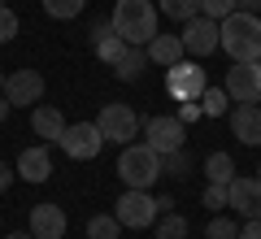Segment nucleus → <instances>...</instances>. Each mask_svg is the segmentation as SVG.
Masks as SVG:
<instances>
[{
    "label": "nucleus",
    "mask_w": 261,
    "mask_h": 239,
    "mask_svg": "<svg viewBox=\"0 0 261 239\" xmlns=\"http://www.w3.org/2000/svg\"><path fill=\"white\" fill-rule=\"evenodd\" d=\"M13 178H18V170L0 161V192H9V187H13Z\"/></svg>",
    "instance_id": "obj_32"
},
{
    "label": "nucleus",
    "mask_w": 261,
    "mask_h": 239,
    "mask_svg": "<svg viewBox=\"0 0 261 239\" xmlns=\"http://www.w3.org/2000/svg\"><path fill=\"white\" fill-rule=\"evenodd\" d=\"M183 48H187V57H209V52H218V22L214 18H205V13H196L192 22H183Z\"/></svg>",
    "instance_id": "obj_11"
},
{
    "label": "nucleus",
    "mask_w": 261,
    "mask_h": 239,
    "mask_svg": "<svg viewBox=\"0 0 261 239\" xmlns=\"http://www.w3.org/2000/svg\"><path fill=\"white\" fill-rule=\"evenodd\" d=\"M205 178H209V183H231V178H235V161H231V156H226V152H209L205 156Z\"/></svg>",
    "instance_id": "obj_19"
},
{
    "label": "nucleus",
    "mask_w": 261,
    "mask_h": 239,
    "mask_svg": "<svg viewBox=\"0 0 261 239\" xmlns=\"http://www.w3.org/2000/svg\"><path fill=\"white\" fill-rule=\"evenodd\" d=\"M222 87L235 104H261V61H231Z\"/></svg>",
    "instance_id": "obj_7"
},
{
    "label": "nucleus",
    "mask_w": 261,
    "mask_h": 239,
    "mask_svg": "<svg viewBox=\"0 0 261 239\" xmlns=\"http://www.w3.org/2000/svg\"><path fill=\"white\" fill-rule=\"evenodd\" d=\"M18 178H27V183H48V174H53V156H48V148H22L18 156Z\"/></svg>",
    "instance_id": "obj_15"
},
{
    "label": "nucleus",
    "mask_w": 261,
    "mask_h": 239,
    "mask_svg": "<svg viewBox=\"0 0 261 239\" xmlns=\"http://www.w3.org/2000/svg\"><path fill=\"white\" fill-rule=\"evenodd\" d=\"M109 26L130 48H148V39L157 35V5L152 0H118L109 13Z\"/></svg>",
    "instance_id": "obj_2"
},
{
    "label": "nucleus",
    "mask_w": 261,
    "mask_h": 239,
    "mask_svg": "<svg viewBox=\"0 0 261 239\" xmlns=\"http://www.w3.org/2000/svg\"><path fill=\"white\" fill-rule=\"evenodd\" d=\"M235 9L240 13H261V0H235Z\"/></svg>",
    "instance_id": "obj_33"
},
{
    "label": "nucleus",
    "mask_w": 261,
    "mask_h": 239,
    "mask_svg": "<svg viewBox=\"0 0 261 239\" xmlns=\"http://www.w3.org/2000/svg\"><path fill=\"white\" fill-rule=\"evenodd\" d=\"M257 178H261V166H257Z\"/></svg>",
    "instance_id": "obj_37"
},
{
    "label": "nucleus",
    "mask_w": 261,
    "mask_h": 239,
    "mask_svg": "<svg viewBox=\"0 0 261 239\" xmlns=\"http://www.w3.org/2000/svg\"><path fill=\"white\" fill-rule=\"evenodd\" d=\"M205 209H226V187L222 183H209L205 187Z\"/></svg>",
    "instance_id": "obj_29"
},
{
    "label": "nucleus",
    "mask_w": 261,
    "mask_h": 239,
    "mask_svg": "<svg viewBox=\"0 0 261 239\" xmlns=\"http://www.w3.org/2000/svg\"><path fill=\"white\" fill-rule=\"evenodd\" d=\"M44 74L39 70H13L9 78H5V100L13 104V109H27V104H39L44 100Z\"/></svg>",
    "instance_id": "obj_10"
},
{
    "label": "nucleus",
    "mask_w": 261,
    "mask_h": 239,
    "mask_svg": "<svg viewBox=\"0 0 261 239\" xmlns=\"http://www.w3.org/2000/svg\"><path fill=\"white\" fill-rule=\"evenodd\" d=\"M113 218H118L122 226H130V230H144V226H157L161 209H157V200H152L148 192L126 187V192L118 196V204H113Z\"/></svg>",
    "instance_id": "obj_5"
},
{
    "label": "nucleus",
    "mask_w": 261,
    "mask_h": 239,
    "mask_svg": "<svg viewBox=\"0 0 261 239\" xmlns=\"http://www.w3.org/2000/svg\"><path fill=\"white\" fill-rule=\"evenodd\" d=\"M0 5H5V0H0Z\"/></svg>",
    "instance_id": "obj_38"
},
{
    "label": "nucleus",
    "mask_w": 261,
    "mask_h": 239,
    "mask_svg": "<svg viewBox=\"0 0 261 239\" xmlns=\"http://www.w3.org/2000/svg\"><path fill=\"white\" fill-rule=\"evenodd\" d=\"M240 239H261V218H248L240 226Z\"/></svg>",
    "instance_id": "obj_31"
},
{
    "label": "nucleus",
    "mask_w": 261,
    "mask_h": 239,
    "mask_svg": "<svg viewBox=\"0 0 261 239\" xmlns=\"http://www.w3.org/2000/svg\"><path fill=\"white\" fill-rule=\"evenodd\" d=\"M144 70H148V52H144V48H126V52L118 57V65H113V74H118L122 83L144 78Z\"/></svg>",
    "instance_id": "obj_18"
},
{
    "label": "nucleus",
    "mask_w": 261,
    "mask_h": 239,
    "mask_svg": "<svg viewBox=\"0 0 261 239\" xmlns=\"http://www.w3.org/2000/svg\"><path fill=\"white\" fill-rule=\"evenodd\" d=\"M161 174H170V178H187V174H192V152H187V148L166 152V156H161Z\"/></svg>",
    "instance_id": "obj_24"
},
{
    "label": "nucleus",
    "mask_w": 261,
    "mask_h": 239,
    "mask_svg": "<svg viewBox=\"0 0 261 239\" xmlns=\"http://www.w3.org/2000/svg\"><path fill=\"white\" fill-rule=\"evenodd\" d=\"M83 5H87V0H44V13H48V18L70 22V18H79V13H83Z\"/></svg>",
    "instance_id": "obj_25"
},
{
    "label": "nucleus",
    "mask_w": 261,
    "mask_h": 239,
    "mask_svg": "<svg viewBox=\"0 0 261 239\" xmlns=\"http://www.w3.org/2000/svg\"><path fill=\"white\" fill-rule=\"evenodd\" d=\"M157 239H187V218L183 213H161L157 218Z\"/></svg>",
    "instance_id": "obj_23"
},
{
    "label": "nucleus",
    "mask_w": 261,
    "mask_h": 239,
    "mask_svg": "<svg viewBox=\"0 0 261 239\" xmlns=\"http://www.w3.org/2000/svg\"><path fill=\"white\" fill-rule=\"evenodd\" d=\"M122 235V222L113 218V213H96V218H87V239H118Z\"/></svg>",
    "instance_id": "obj_21"
},
{
    "label": "nucleus",
    "mask_w": 261,
    "mask_h": 239,
    "mask_svg": "<svg viewBox=\"0 0 261 239\" xmlns=\"http://www.w3.org/2000/svg\"><path fill=\"white\" fill-rule=\"evenodd\" d=\"M144 144L152 148V152H178V148L187 144V126L178 118H148L144 122Z\"/></svg>",
    "instance_id": "obj_9"
},
{
    "label": "nucleus",
    "mask_w": 261,
    "mask_h": 239,
    "mask_svg": "<svg viewBox=\"0 0 261 239\" xmlns=\"http://www.w3.org/2000/svg\"><path fill=\"white\" fill-rule=\"evenodd\" d=\"M9 109H13V104L5 100V92H0V126H5V118H9Z\"/></svg>",
    "instance_id": "obj_34"
},
{
    "label": "nucleus",
    "mask_w": 261,
    "mask_h": 239,
    "mask_svg": "<svg viewBox=\"0 0 261 239\" xmlns=\"http://www.w3.org/2000/svg\"><path fill=\"white\" fill-rule=\"evenodd\" d=\"M5 239H35V235H31V230H27V235H22V230H13V235H5Z\"/></svg>",
    "instance_id": "obj_35"
},
{
    "label": "nucleus",
    "mask_w": 261,
    "mask_h": 239,
    "mask_svg": "<svg viewBox=\"0 0 261 239\" xmlns=\"http://www.w3.org/2000/svg\"><path fill=\"white\" fill-rule=\"evenodd\" d=\"M144 52H148V61H157V65H166V70H170V65H178L187 57V48H183V39H178V35H161V31H157V35L148 39Z\"/></svg>",
    "instance_id": "obj_16"
},
{
    "label": "nucleus",
    "mask_w": 261,
    "mask_h": 239,
    "mask_svg": "<svg viewBox=\"0 0 261 239\" xmlns=\"http://www.w3.org/2000/svg\"><path fill=\"white\" fill-rule=\"evenodd\" d=\"M205 239H240V226H235L231 218H222V213H218V218L209 222V230H205Z\"/></svg>",
    "instance_id": "obj_26"
},
{
    "label": "nucleus",
    "mask_w": 261,
    "mask_h": 239,
    "mask_svg": "<svg viewBox=\"0 0 261 239\" xmlns=\"http://www.w3.org/2000/svg\"><path fill=\"white\" fill-rule=\"evenodd\" d=\"M218 48L231 61H261V18L257 13H240L218 22Z\"/></svg>",
    "instance_id": "obj_1"
},
{
    "label": "nucleus",
    "mask_w": 261,
    "mask_h": 239,
    "mask_svg": "<svg viewBox=\"0 0 261 239\" xmlns=\"http://www.w3.org/2000/svg\"><path fill=\"white\" fill-rule=\"evenodd\" d=\"M57 148H61L65 156H74V161H92V156H100L105 135H100V126H96V122H65Z\"/></svg>",
    "instance_id": "obj_6"
},
{
    "label": "nucleus",
    "mask_w": 261,
    "mask_h": 239,
    "mask_svg": "<svg viewBox=\"0 0 261 239\" xmlns=\"http://www.w3.org/2000/svg\"><path fill=\"white\" fill-rule=\"evenodd\" d=\"M118 178H122L126 187L148 192V187L161 178V152H152L148 144H126V148L118 152Z\"/></svg>",
    "instance_id": "obj_3"
},
{
    "label": "nucleus",
    "mask_w": 261,
    "mask_h": 239,
    "mask_svg": "<svg viewBox=\"0 0 261 239\" xmlns=\"http://www.w3.org/2000/svg\"><path fill=\"white\" fill-rule=\"evenodd\" d=\"M200 13L214 18V22H222V18H231V13H235V0H200Z\"/></svg>",
    "instance_id": "obj_27"
},
{
    "label": "nucleus",
    "mask_w": 261,
    "mask_h": 239,
    "mask_svg": "<svg viewBox=\"0 0 261 239\" xmlns=\"http://www.w3.org/2000/svg\"><path fill=\"white\" fill-rule=\"evenodd\" d=\"M174 118L183 122V126H187V122H196V118H200V100H183V109H178Z\"/></svg>",
    "instance_id": "obj_30"
},
{
    "label": "nucleus",
    "mask_w": 261,
    "mask_h": 239,
    "mask_svg": "<svg viewBox=\"0 0 261 239\" xmlns=\"http://www.w3.org/2000/svg\"><path fill=\"white\" fill-rule=\"evenodd\" d=\"M65 226H70V222H65V209H61V204H35L31 218H27V230H31L35 239H61Z\"/></svg>",
    "instance_id": "obj_13"
},
{
    "label": "nucleus",
    "mask_w": 261,
    "mask_h": 239,
    "mask_svg": "<svg viewBox=\"0 0 261 239\" xmlns=\"http://www.w3.org/2000/svg\"><path fill=\"white\" fill-rule=\"evenodd\" d=\"M5 78H9V74H0V92H5Z\"/></svg>",
    "instance_id": "obj_36"
},
{
    "label": "nucleus",
    "mask_w": 261,
    "mask_h": 239,
    "mask_svg": "<svg viewBox=\"0 0 261 239\" xmlns=\"http://www.w3.org/2000/svg\"><path fill=\"white\" fill-rule=\"evenodd\" d=\"M13 35H18V13L9 5H0V44H9Z\"/></svg>",
    "instance_id": "obj_28"
},
{
    "label": "nucleus",
    "mask_w": 261,
    "mask_h": 239,
    "mask_svg": "<svg viewBox=\"0 0 261 239\" xmlns=\"http://www.w3.org/2000/svg\"><path fill=\"white\" fill-rule=\"evenodd\" d=\"M205 87H209V78H205V70H200L196 61H178V65L166 70V92L174 96L178 104H183V100H200Z\"/></svg>",
    "instance_id": "obj_8"
},
{
    "label": "nucleus",
    "mask_w": 261,
    "mask_h": 239,
    "mask_svg": "<svg viewBox=\"0 0 261 239\" xmlns=\"http://www.w3.org/2000/svg\"><path fill=\"white\" fill-rule=\"evenodd\" d=\"M231 130L244 148H261V104H235Z\"/></svg>",
    "instance_id": "obj_14"
},
{
    "label": "nucleus",
    "mask_w": 261,
    "mask_h": 239,
    "mask_svg": "<svg viewBox=\"0 0 261 239\" xmlns=\"http://www.w3.org/2000/svg\"><path fill=\"white\" fill-rule=\"evenodd\" d=\"M96 126H100L105 144H122V148H126L130 139L144 130V122H140V113L130 109V104L109 100V104H100V113H96Z\"/></svg>",
    "instance_id": "obj_4"
},
{
    "label": "nucleus",
    "mask_w": 261,
    "mask_h": 239,
    "mask_svg": "<svg viewBox=\"0 0 261 239\" xmlns=\"http://www.w3.org/2000/svg\"><path fill=\"white\" fill-rule=\"evenodd\" d=\"M226 109H231L226 87H205V96H200V113H205V118H222Z\"/></svg>",
    "instance_id": "obj_22"
},
{
    "label": "nucleus",
    "mask_w": 261,
    "mask_h": 239,
    "mask_svg": "<svg viewBox=\"0 0 261 239\" xmlns=\"http://www.w3.org/2000/svg\"><path fill=\"white\" fill-rule=\"evenodd\" d=\"M31 130H35L44 144H57V139H61V130H65L61 109H57V104H39V109L31 113Z\"/></svg>",
    "instance_id": "obj_17"
},
{
    "label": "nucleus",
    "mask_w": 261,
    "mask_h": 239,
    "mask_svg": "<svg viewBox=\"0 0 261 239\" xmlns=\"http://www.w3.org/2000/svg\"><path fill=\"white\" fill-rule=\"evenodd\" d=\"M226 209H235L244 222L261 218V178H231L226 183Z\"/></svg>",
    "instance_id": "obj_12"
},
{
    "label": "nucleus",
    "mask_w": 261,
    "mask_h": 239,
    "mask_svg": "<svg viewBox=\"0 0 261 239\" xmlns=\"http://www.w3.org/2000/svg\"><path fill=\"white\" fill-rule=\"evenodd\" d=\"M157 13H166L170 22H192L200 13V0H157Z\"/></svg>",
    "instance_id": "obj_20"
}]
</instances>
